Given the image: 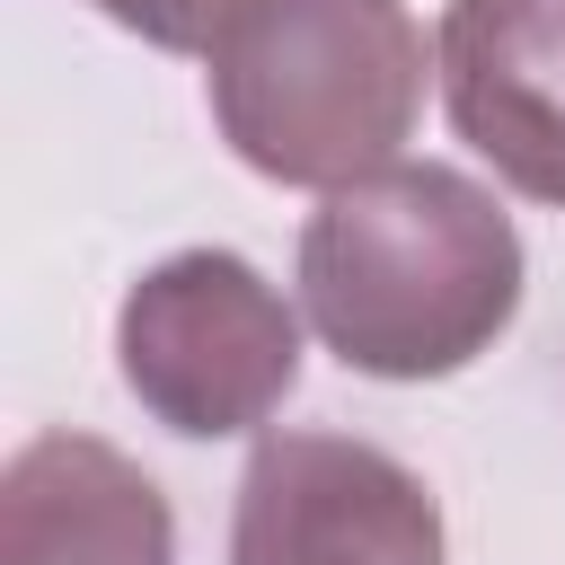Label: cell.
Masks as SVG:
<instances>
[{
    "instance_id": "2",
    "label": "cell",
    "mask_w": 565,
    "mask_h": 565,
    "mask_svg": "<svg viewBox=\"0 0 565 565\" xmlns=\"http://www.w3.org/2000/svg\"><path fill=\"white\" fill-rule=\"evenodd\" d=\"M424 26L406 0H265L212 53V124L274 185H353L424 115Z\"/></svg>"
},
{
    "instance_id": "5",
    "label": "cell",
    "mask_w": 565,
    "mask_h": 565,
    "mask_svg": "<svg viewBox=\"0 0 565 565\" xmlns=\"http://www.w3.org/2000/svg\"><path fill=\"white\" fill-rule=\"evenodd\" d=\"M433 79L450 132L512 194L565 212V0H450Z\"/></svg>"
},
{
    "instance_id": "3",
    "label": "cell",
    "mask_w": 565,
    "mask_h": 565,
    "mask_svg": "<svg viewBox=\"0 0 565 565\" xmlns=\"http://www.w3.org/2000/svg\"><path fill=\"white\" fill-rule=\"evenodd\" d=\"M115 371L159 433L230 441L300 388V309L238 247H177L124 291Z\"/></svg>"
},
{
    "instance_id": "1",
    "label": "cell",
    "mask_w": 565,
    "mask_h": 565,
    "mask_svg": "<svg viewBox=\"0 0 565 565\" xmlns=\"http://www.w3.org/2000/svg\"><path fill=\"white\" fill-rule=\"evenodd\" d=\"M300 318L362 380H450L521 318V230L512 212L441 159H388L327 185L300 221Z\"/></svg>"
},
{
    "instance_id": "6",
    "label": "cell",
    "mask_w": 565,
    "mask_h": 565,
    "mask_svg": "<svg viewBox=\"0 0 565 565\" xmlns=\"http://www.w3.org/2000/svg\"><path fill=\"white\" fill-rule=\"evenodd\" d=\"M0 565H177V512L97 433H35L0 468Z\"/></svg>"
},
{
    "instance_id": "4",
    "label": "cell",
    "mask_w": 565,
    "mask_h": 565,
    "mask_svg": "<svg viewBox=\"0 0 565 565\" xmlns=\"http://www.w3.org/2000/svg\"><path fill=\"white\" fill-rule=\"evenodd\" d=\"M230 565H450L433 486L353 433H265L238 468Z\"/></svg>"
},
{
    "instance_id": "7",
    "label": "cell",
    "mask_w": 565,
    "mask_h": 565,
    "mask_svg": "<svg viewBox=\"0 0 565 565\" xmlns=\"http://www.w3.org/2000/svg\"><path fill=\"white\" fill-rule=\"evenodd\" d=\"M97 18H115L124 35H141V44H159V53H221L230 35H238V18H256L265 0H88Z\"/></svg>"
}]
</instances>
